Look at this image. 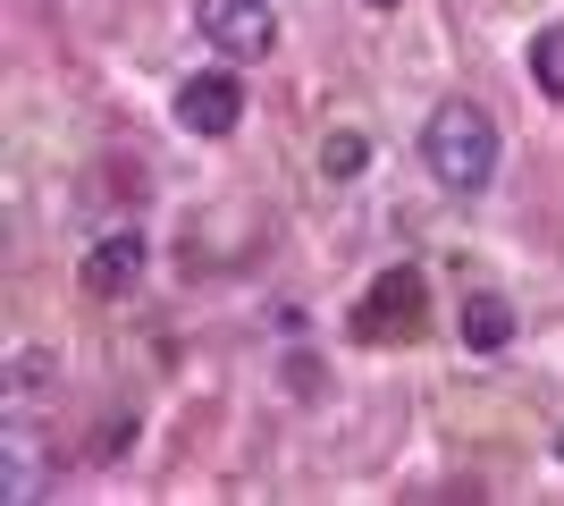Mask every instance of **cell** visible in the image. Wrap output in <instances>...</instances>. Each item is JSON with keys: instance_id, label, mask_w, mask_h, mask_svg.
<instances>
[{"instance_id": "obj_5", "label": "cell", "mask_w": 564, "mask_h": 506, "mask_svg": "<svg viewBox=\"0 0 564 506\" xmlns=\"http://www.w3.org/2000/svg\"><path fill=\"white\" fill-rule=\"evenodd\" d=\"M177 127L186 136H203V144H219V136H236V119H245V85H236L228 68H203V76H186L177 85Z\"/></svg>"}, {"instance_id": "obj_9", "label": "cell", "mask_w": 564, "mask_h": 506, "mask_svg": "<svg viewBox=\"0 0 564 506\" xmlns=\"http://www.w3.org/2000/svg\"><path fill=\"white\" fill-rule=\"evenodd\" d=\"M531 85H540L547 101H564V18L531 34Z\"/></svg>"}, {"instance_id": "obj_8", "label": "cell", "mask_w": 564, "mask_h": 506, "mask_svg": "<svg viewBox=\"0 0 564 506\" xmlns=\"http://www.w3.org/2000/svg\"><path fill=\"white\" fill-rule=\"evenodd\" d=\"M51 355L43 346H18L9 355V372H0V388H9V413H43V397H51Z\"/></svg>"}, {"instance_id": "obj_1", "label": "cell", "mask_w": 564, "mask_h": 506, "mask_svg": "<svg viewBox=\"0 0 564 506\" xmlns=\"http://www.w3.org/2000/svg\"><path fill=\"white\" fill-rule=\"evenodd\" d=\"M497 152L506 144H497V119L480 101H447V110L422 127V161H430V177L447 194H480L497 177Z\"/></svg>"}, {"instance_id": "obj_6", "label": "cell", "mask_w": 564, "mask_h": 506, "mask_svg": "<svg viewBox=\"0 0 564 506\" xmlns=\"http://www.w3.org/2000/svg\"><path fill=\"white\" fill-rule=\"evenodd\" d=\"M143 262H152L143 228H110V237H94V254H85V295H135Z\"/></svg>"}, {"instance_id": "obj_4", "label": "cell", "mask_w": 564, "mask_h": 506, "mask_svg": "<svg viewBox=\"0 0 564 506\" xmlns=\"http://www.w3.org/2000/svg\"><path fill=\"white\" fill-rule=\"evenodd\" d=\"M43 482H51L43 413H0V498L25 506V498H43Z\"/></svg>"}, {"instance_id": "obj_2", "label": "cell", "mask_w": 564, "mask_h": 506, "mask_svg": "<svg viewBox=\"0 0 564 506\" xmlns=\"http://www.w3.org/2000/svg\"><path fill=\"white\" fill-rule=\"evenodd\" d=\"M422 313H430V279L413 262H388L371 288H362V304H354V330L371 337V346H397V337L422 330Z\"/></svg>"}, {"instance_id": "obj_12", "label": "cell", "mask_w": 564, "mask_h": 506, "mask_svg": "<svg viewBox=\"0 0 564 506\" xmlns=\"http://www.w3.org/2000/svg\"><path fill=\"white\" fill-rule=\"evenodd\" d=\"M556 456H564V439H556Z\"/></svg>"}, {"instance_id": "obj_10", "label": "cell", "mask_w": 564, "mask_h": 506, "mask_svg": "<svg viewBox=\"0 0 564 506\" xmlns=\"http://www.w3.org/2000/svg\"><path fill=\"white\" fill-rule=\"evenodd\" d=\"M362 161H371V144H362V136H329V144H321V169H329V177H354Z\"/></svg>"}, {"instance_id": "obj_11", "label": "cell", "mask_w": 564, "mask_h": 506, "mask_svg": "<svg viewBox=\"0 0 564 506\" xmlns=\"http://www.w3.org/2000/svg\"><path fill=\"white\" fill-rule=\"evenodd\" d=\"M371 9H397V0H371Z\"/></svg>"}, {"instance_id": "obj_3", "label": "cell", "mask_w": 564, "mask_h": 506, "mask_svg": "<svg viewBox=\"0 0 564 506\" xmlns=\"http://www.w3.org/2000/svg\"><path fill=\"white\" fill-rule=\"evenodd\" d=\"M194 25L228 60H270L279 51V9L270 0H194Z\"/></svg>"}, {"instance_id": "obj_7", "label": "cell", "mask_w": 564, "mask_h": 506, "mask_svg": "<svg viewBox=\"0 0 564 506\" xmlns=\"http://www.w3.org/2000/svg\"><path fill=\"white\" fill-rule=\"evenodd\" d=\"M514 304L497 288H480V295H464V313H455V337H464V355H497V346H514Z\"/></svg>"}]
</instances>
